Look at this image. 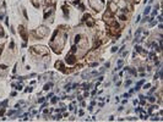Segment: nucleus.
Returning a JSON list of instances; mask_svg holds the SVG:
<instances>
[{
    "label": "nucleus",
    "mask_w": 163,
    "mask_h": 122,
    "mask_svg": "<svg viewBox=\"0 0 163 122\" xmlns=\"http://www.w3.org/2000/svg\"><path fill=\"white\" fill-rule=\"evenodd\" d=\"M67 1H70V3H72V4H77L78 0H67Z\"/></svg>",
    "instance_id": "nucleus-19"
},
{
    "label": "nucleus",
    "mask_w": 163,
    "mask_h": 122,
    "mask_svg": "<svg viewBox=\"0 0 163 122\" xmlns=\"http://www.w3.org/2000/svg\"><path fill=\"white\" fill-rule=\"evenodd\" d=\"M148 12H150V6H147L146 9H145V11H143V13H145V15H147V13Z\"/></svg>",
    "instance_id": "nucleus-16"
},
{
    "label": "nucleus",
    "mask_w": 163,
    "mask_h": 122,
    "mask_svg": "<svg viewBox=\"0 0 163 122\" xmlns=\"http://www.w3.org/2000/svg\"><path fill=\"white\" fill-rule=\"evenodd\" d=\"M66 38H67V33L66 32H61L58 28L55 31V33H54V35H53V39L50 40V43H49L50 48H53L54 51H55L57 54H60L61 49H63V46L65 44Z\"/></svg>",
    "instance_id": "nucleus-1"
},
{
    "label": "nucleus",
    "mask_w": 163,
    "mask_h": 122,
    "mask_svg": "<svg viewBox=\"0 0 163 122\" xmlns=\"http://www.w3.org/2000/svg\"><path fill=\"white\" fill-rule=\"evenodd\" d=\"M90 6L94 10V11H101L104 6V1L103 0H90Z\"/></svg>",
    "instance_id": "nucleus-2"
},
{
    "label": "nucleus",
    "mask_w": 163,
    "mask_h": 122,
    "mask_svg": "<svg viewBox=\"0 0 163 122\" xmlns=\"http://www.w3.org/2000/svg\"><path fill=\"white\" fill-rule=\"evenodd\" d=\"M55 67H57V69H58V70L63 71V72L65 71V70H64V65H63V62H61V61H58V62L55 64Z\"/></svg>",
    "instance_id": "nucleus-9"
},
{
    "label": "nucleus",
    "mask_w": 163,
    "mask_h": 122,
    "mask_svg": "<svg viewBox=\"0 0 163 122\" xmlns=\"http://www.w3.org/2000/svg\"><path fill=\"white\" fill-rule=\"evenodd\" d=\"M130 84H131V81H130V79L125 82V86H126V87H128V86H130Z\"/></svg>",
    "instance_id": "nucleus-20"
},
{
    "label": "nucleus",
    "mask_w": 163,
    "mask_h": 122,
    "mask_svg": "<svg viewBox=\"0 0 163 122\" xmlns=\"http://www.w3.org/2000/svg\"><path fill=\"white\" fill-rule=\"evenodd\" d=\"M80 39H81V35H80V34L75 35V44H77V43L80 42Z\"/></svg>",
    "instance_id": "nucleus-13"
},
{
    "label": "nucleus",
    "mask_w": 163,
    "mask_h": 122,
    "mask_svg": "<svg viewBox=\"0 0 163 122\" xmlns=\"http://www.w3.org/2000/svg\"><path fill=\"white\" fill-rule=\"evenodd\" d=\"M143 88H145V89H147V88H150V84H148V83H147V84H145V87H143Z\"/></svg>",
    "instance_id": "nucleus-26"
},
{
    "label": "nucleus",
    "mask_w": 163,
    "mask_h": 122,
    "mask_svg": "<svg viewBox=\"0 0 163 122\" xmlns=\"http://www.w3.org/2000/svg\"><path fill=\"white\" fill-rule=\"evenodd\" d=\"M7 114H9V116H10V115H13V114H15V111H9Z\"/></svg>",
    "instance_id": "nucleus-27"
},
{
    "label": "nucleus",
    "mask_w": 163,
    "mask_h": 122,
    "mask_svg": "<svg viewBox=\"0 0 163 122\" xmlns=\"http://www.w3.org/2000/svg\"><path fill=\"white\" fill-rule=\"evenodd\" d=\"M12 87H15L16 89H19V90H21L22 89V84H15V83H12Z\"/></svg>",
    "instance_id": "nucleus-12"
},
{
    "label": "nucleus",
    "mask_w": 163,
    "mask_h": 122,
    "mask_svg": "<svg viewBox=\"0 0 163 122\" xmlns=\"http://www.w3.org/2000/svg\"><path fill=\"white\" fill-rule=\"evenodd\" d=\"M31 51L34 52V54H38V55H48L49 50L46 48V46H42V45H37V46H32L31 48Z\"/></svg>",
    "instance_id": "nucleus-3"
},
{
    "label": "nucleus",
    "mask_w": 163,
    "mask_h": 122,
    "mask_svg": "<svg viewBox=\"0 0 163 122\" xmlns=\"http://www.w3.org/2000/svg\"><path fill=\"white\" fill-rule=\"evenodd\" d=\"M121 65H123V60H119V61H118V67H117V69H120Z\"/></svg>",
    "instance_id": "nucleus-17"
},
{
    "label": "nucleus",
    "mask_w": 163,
    "mask_h": 122,
    "mask_svg": "<svg viewBox=\"0 0 163 122\" xmlns=\"http://www.w3.org/2000/svg\"><path fill=\"white\" fill-rule=\"evenodd\" d=\"M1 52H3V45L0 46V54H1Z\"/></svg>",
    "instance_id": "nucleus-30"
},
{
    "label": "nucleus",
    "mask_w": 163,
    "mask_h": 122,
    "mask_svg": "<svg viewBox=\"0 0 163 122\" xmlns=\"http://www.w3.org/2000/svg\"><path fill=\"white\" fill-rule=\"evenodd\" d=\"M4 112H5V110H4V109H3V110H1V111H0V116H3V115H4Z\"/></svg>",
    "instance_id": "nucleus-25"
},
{
    "label": "nucleus",
    "mask_w": 163,
    "mask_h": 122,
    "mask_svg": "<svg viewBox=\"0 0 163 122\" xmlns=\"http://www.w3.org/2000/svg\"><path fill=\"white\" fill-rule=\"evenodd\" d=\"M13 46H15V44H13V42L10 43V49H13Z\"/></svg>",
    "instance_id": "nucleus-21"
},
{
    "label": "nucleus",
    "mask_w": 163,
    "mask_h": 122,
    "mask_svg": "<svg viewBox=\"0 0 163 122\" xmlns=\"http://www.w3.org/2000/svg\"><path fill=\"white\" fill-rule=\"evenodd\" d=\"M53 12H54V6H49V7H47V9L44 10V20H47V18H48V16H49V15H52Z\"/></svg>",
    "instance_id": "nucleus-8"
},
{
    "label": "nucleus",
    "mask_w": 163,
    "mask_h": 122,
    "mask_svg": "<svg viewBox=\"0 0 163 122\" xmlns=\"http://www.w3.org/2000/svg\"><path fill=\"white\" fill-rule=\"evenodd\" d=\"M97 65H98V64H96V62H93V64H91L90 66H91V67H94V66H97Z\"/></svg>",
    "instance_id": "nucleus-23"
},
{
    "label": "nucleus",
    "mask_w": 163,
    "mask_h": 122,
    "mask_svg": "<svg viewBox=\"0 0 163 122\" xmlns=\"http://www.w3.org/2000/svg\"><path fill=\"white\" fill-rule=\"evenodd\" d=\"M63 10H64L65 17H67V16H69V10H67V6H63Z\"/></svg>",
    "instance_id": "nucleus-10"
},
{
    "label": "nucleus",
    "mask_w": 163,
    "mask_h": 122,
    "mask_svg": "<svg viewBox=\"0 0 163 122\" xmlns=\"http://www.w3.org/2000/svg\"><path fill=\"white\" fill-rule=\"evenodd\" d=\"M52 87H53V83H52V82H50V83H47V84L44 86V90H49Z\"/></svg>",
    "instance_id": "nucleus-11"
},
{
    "label": "nucleus",
    "mask_w": 163,
    "mask_h": 122,
    "mask_svg": "<svg viewBox=\"0 0 163 122\" xmlns=\"http://www.w3.org/2000/svg\"><path fill=\"white\" fill-rule=\"evenodd\" d=\"M117 50H118V48H117V46H114V48H112V52H115Z\"/></svg>",
    "instance_id": "nucleus-22"
},
{
    "label": "nucleus",
    "mask_w": 163,
    "mask_h": 122,
    "mask_svg": "<svg viewBox=\"0 0 163 122\" xmlns=\"http://www.w3.org/2000/svg\"><path fill=\"white\" fill-rule=\"evenodd\" d=\"M65 61L69 64V65H75L76 64V58H75V55H74L72 52H70V54H67V55H66Z\"/></svg>",
    "instance_id": "nucleus-6"
},
{
    "label": "nucleus",
    "mask_w": 163,
    "mask_h": 122,
    "mask_svg": "<svg viewBox=\"0 0 163 122\" xmlns=\"http://www.w3.org/2000/svg\"><path fill=\"white\" fill-rule=\"evenodd\" d=\"M129 1H137V0H129Z\"/></svg>",
    "instance_id": "nucleus-31"
},
{
    "label": "nucleus",
    "mask_w": 163,
    "mask_h": 122,
    "mask_svg": "<svg viewBox=\"0 0 163 122\" xmlns=\"http://www.w3.org/2000/svg\"><path fill=\"white\" fill-rule=\"evenodd\" d=\"M143 82H145V81H140V82L137 83V86H136V88H135V89H136V90H137V89H139V88H140V87H141V86L143 84Z\"/></svg>",
    "instance_id": "nucleus-14"
},
{
    "label": "nucleus",
    "mask_w": 163,
    "mask_h": 122,
    "mask_svg": "<svg viewBox=\"0 0 163 122\" xmlns=\"http://www.w3.org/2000/svg\"><path fill=\"white\" fill-rule=\"evenodd\" d=\"M3 17H4V13H0V20H1Z\"/></svg>",
    "instance_id": "nucleus-29"
},
{
    "label": "nucleus",
    "mask_w": 163,
    "mask_h": 122,
    "mask_svg": "<svg viewBox=\"0 0 163 122\" xmlns=\"http://www.w3.org/2000/svg\"><path fill=\"white\" fill-rule=\"evenodd\" d=\"M119 18L121 20V21H126L128 18H126V16L125 15H119Z\"/></svg>",
    "instance_id": "nucleus-15"
},
{
    "label": "nucleus",
    "mask_w": 163,
    "mask_h": 122,
    "mask_svg": "<svg viewBox=\"0 0 163 122\" xmlns=\"http://www.w3.org/2000/svg\"><path fill=\"white\" fill-rule=\"evenodd\" d=\"M38 101H39V103H43V101H44V98H40Z\"/></svg>",
    "instance_id": "nucleus-28"
},
{
    "label": "nucleus",
    "mask_w": 163,
    "mask_h": 122,
    "mask_svg": "<svg viewBox=\"0 0 163 122\" xmlns=\"http://www.w3.org/2000/svg\"><path fill=\"white\" fill-rule=\"evenodd\" d=\"M47 34H48V29H47V27H39V28H37V29L34 31V35H36V38H44Z\"/></svg>",
    "instance_id": "nucleus-4"
},
{
    "label": "nucleus",
    "mask_w": 163,
    "mask_h": 122,
    "mask_svg": "<svg viewBox=\"0 0 163 122\" xmlns=\"http://www.w3.org/2000/svg\"><path fill=\"white\" fill-rule=\"evenodd\" d=\"M82 21H85L86 22V24L88 26V27H93L94 26V23H96V22H94V20L88 15V13H85V16H84V20Z\"/></svg>",
    "instance_id": "nucleus-5"
},
{
    "label": "nucleus",
    "mask_w": 163,
    "mask_h": 122,
    "mask_svg": "<svg viewBox=\"0 0 163 122\" xmlns=\"http://www.w3.org/2000/svg\"><path fill=\"white\" fill-rule=\"evenodd\" d=\"M57 100H58L57 98H54V99H52V103H53V104H54V103H57Z\"/></svg>",
    "instance_id": "nucleus-24"
},
{
    "label": "nucleus",
    "mask_w": 163,
    "mask_h": 122,
    "mask_svg": "<svg viewBox=\"0 0 163 122\" xmlns=\"http://www.w3.org/2000/svg\"><path fill=\"white\" fill-rule=\"evenodd\" d=\"M148 100H150L151 103H155V101H156V98H155V97H150V99H148Z\"/></svg>",
    "instance_id": "nucleus-18"
},
{
    "label": "nucleus",
    "mask_w": 163,
    "mask_h": 122,
    "mask_svg": "<svg viewBox=\"0 0 163 122\" xmlns=\"http://www.w3.org/2000/svg\"><path fill=\"white\" fill-rule=\"evenodd\" d=\"M19 33L21 34V37H22V39L25 40V42H27V40H28V34H27V31L25 29L23 26H20V27H19Z\"/></svg>",
    "instance_id": "nucleus-7"
}]
</instances>
